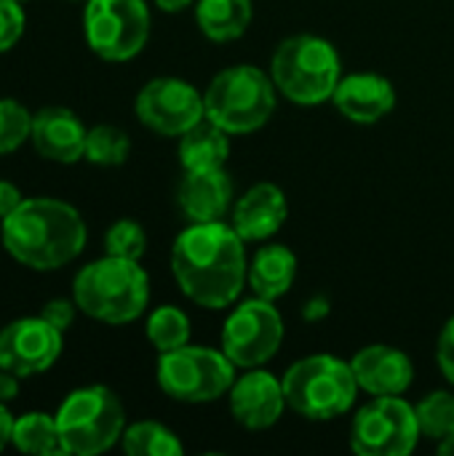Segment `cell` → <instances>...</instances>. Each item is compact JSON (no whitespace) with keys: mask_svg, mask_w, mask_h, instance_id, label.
Masks as SVG:
<instances>
[{"mask_svg":"<svg viewBox=\"0 0 454 456\" xmlns=\"http://www.w3.org/2000/svg\"><path fill=\"white\" fill-rule=\"evenodd\" d=\"M244 238L225 222L185 227L171 248V273L182 294L206 310L230 307L249 273Z\"/></svg>","mask_w":454,"mask_h":456,"instance_id":"1","label":"cell"},{"mask_svg":"<svg viewBox=\"0 0 454 456\" xmlns=\"http://www.w3.org/2000/svg\"><path fill=\"white\" fill-rule=\"evenodd\" d=\"M0 238L19 265L48 273L80 256L88 230L75 206L56 198H24L3 219Z\"/></svg>","mask_w":454,"mask_h":456,"instance_id":"2","label":"cell"},{"mask_svg":"<svg viewBox=\"0 0 454 456\" xmlns=\"http://www.w3.org/2000/svg\"><path fill=\"white\" fill-rule=\"evenodd\" d=\"M72 299L80 313L102 323H131L150 302V278L134 259L104 256L86 265L72 281Z\"/></svg>","mask_w":454,"mask_h":456,"instance_id":"3","label":"cell"},{"mask_svg":"<svg viewBox=\"0 0 454 456\" xmlns=\"http://www.w3.org/2000/svg\"><path fill=\"white\" fill-rule=\"evenodd\" d=\"M270 77L284 99L316 107L332 102L337 83L343 80V61L329 40L300 32L276 48L270 59Z\"/></svg>","mask_w":454,"mask_h":456,"instance_id":"4","label":"cell"},{"mask_svg":"<svg viewBox=\"0 0 454 456\" xmlns=\"http://www.w3.org/2000/svg\"><path fill=\"white\" fill-rule=\"evenodd\" d=\"M278 88L270 72L254 64H233L217 72L203 91L206 118L230 136L260 131L276 112Z\"/></svg>","mask_w":454,"mask_h":456,"instance_id":"5","label":"cell"},{"mask_svg":"<svg viewBox=\"0 0 454 456\" xmlns=\"http://www.w3.org/2000/svg\"><path fill=\"white\" fill-rule=\"evenodd\" d=\"M281 382L289 409L313 422H329L348 414L361 390L351 361L345 363L329 353L308 355L292 363Z\"/></svg>","mask_w":454,"mask_h":456,"instance_id":"6","label":"cell"},{"mask_svg":"<svg viewBox=\"0 0 454 456\" xmlns=\"http://www.w3.org/2000/svg\"><path fill=\"white\" fill-rule=\"evenodd\" d=\"M56 425L67 454L96 456L110 452L123 438L126 411L110 387L88 385L72 390L62 401Z\"/></svg>","mask_w":454,"mask_h":456,"instance_id":"7","label":"cell"},{"mask_svg":"<svg viewBox=\"0 0 454 456\" xmlns=\"http://www.w3.org/2000/svg\"><path fill=\"white\" fill-rule=\"evenodd\" d=\"M235 363L214 347L185 345L171 353H158V387L182 403H209L230 393Z\"/></svg>","mask_w":454,"mask_h":456,"instance_id":"8","label":"cell"},{"mask_svg":"<svg viewBox=\"0 0 454 456\" xmlns=\"http://www.w3.org/2000/svg\"><path fill=\"white\" fill-rule=\"evenodd\" d=\"M150 8L144 0H88L83 29L88 48L104 61H128L150 40Z\"/></svg>","mask_w":454,"mask_h":456,"instance_id":"9","label":"cell"},{"mask_svg":"<svg viewBox=\"0 0 454 456\" xmlns=\"http://www.w3.org/2000/svg\"><path fill=\"white\" fill-rule=\"evenodd\" d=\"M420 438L417 411L404 395L372 398L351 425V449L361 456H407Z\"/></svg>","mask_w":454,"mask_h":456,"instance_id":"10","label":"cell"},{"mask_svg":"<svg viewBox=\"0 0 454 456\" xmlns=\"http://www.w3.org/2000/svg\"><path fill=\"white\" fill-rule=\"evenodd\" d=\"M284 345V318L278 307L262 297L246 299L227 315L222 326V353L238 369L265 366Z\"/></svg>","mask_w":454,"mask_h":456,"instance_id":"11","label":"cell"},{"mask_svg":"<svg viewBox=\"0 0 454 456\" xmlns=\"http://www.w3.org/2000/svg\"><path fill=\"white\" fill-rule=\"evenodd\" d=\"M134 110L139 123L161 136H182L206 118L203 94L179 77H155L144 83Z\"/></svg>","mask_w":454,"mask_h":456,"instance_id":"12","label":"cell"},{"mask_svg":"<svg viewBox=\"0 0 454 456\" xmlns=\"http://www.w3.org/2000/svg\"><path fill=\"white\" fill-rule=\"evenodd\" d=\"M62 331L45 318H19L0 329V369L16 377L48 371L62 355Z\"/></svg>","mask_w":454,"mask_h":456,"instance_id":"13","label":"cell"},{"mask_svg":"<svg viewBox=\"0 0 454 456\" xmlns=\"http://www.w3.org/2000/svg\"><path fill=\"white\" fill-rule=\"evenodd\" d=\"M227 401H230L233 419L246 430H268L289 409L284 395V382L276 374L265 371L262 366L246 369V374L235 377Z\"/></svg>","mask_w":454,"mask_h":456,"instance_id":"14","label":"cell"},{"mask_svg":"<svg viewBox=\"0 0 454 456\" xmlns=\"http://www.w3.org/2000/svg\"><path fill=\"white\" fill-rule=\"evenodd\" d=\"M86 136L88 128L67 107H43L32 115L29 142L35 152L51 163L70 166L86 158Z\"/></svg>","mask_w":454,"mask_h":456,"instance_id":"15","label":"cell"},{"mask_svg":"<svg viewBox=\"0 0 454 456\" xmlns=\"http://www.w3.org/2000/svg\"><path fill=\"white\" fill-rule=\"evenodd\" d=\"M286 216H289L286 192L273 182H257L233 203L230 224L246 243H257V240H270L286 224Z\"/></svg>","mask_w":454,"mask_h":456,"instance_id":"16","label":"cell"},{"mask_svg":"<svg viewBox=\"0 0 454 456\" xmlns=\"http://www.w3.org/2000/svg\"><path fill=\"white\" fill-rule=\"evenodd\" d=\"M356 382L372 398L404 395L415 379V366L409 355L391 345H367L351 358Z\"/></svg>","mask_w":454,"mask_h":456,"instance_id":"17","label":"cell"},{"mask_svg":"<svg viewBox=\"0 0 454 456\" xmlns=\"http://www.w3.org/2000/svg\"><path fill=\"white\" fill-rule=\"evenodd\" d=\"M332 102L343 118L361 126H372L393 112L396 88L388 77L377 72H351L343 75V80L337 83Z\"/></svg>","mask_w":454,"mask_h":456,"instance_id":"18","label":"cell"},{"mask_svg":"<svg viewBox=\"0 0 454 456\" xmlns=\"http://www.w3.org/2000/svg\"><path fill=\"white\" fill-rule=\"evenodd\" d=\"M177 200L182 214L193 224L222 222L233 211V179L225 168L209 171H185Z\"/></svg>","mask_w":454,"mask_h":456,"instance_id":"19","label":"cell"},{"mask_svg":"<svg viewBox=\"0 0 454 456\" xmlns=\"http://www.w3.org/2000/svg\"><path fill=\"white\" fill-rule=\"evenodd\" d=\"M294 278H297V256L289 246L281 243L262 246L252 256L246 273V283L252 286L254 297H262L268 302H276L284 294H289Z\"/></svg>","mask_w":454,"mask_h":456,"instance_id":"20","label":"cell"},{"mask_svg":"<svg viewBox=\"0 0 454 456\" xmlns=\"http://www.w3.org/2000/svg\"><path fill=\"white\" fill-rule=\"evenodd\" d=\"M230 155V134L203 118L190 131L179 136V160L185 171L225 168Z\"/></svg>","mask_w":454,"mask_h":456,"instance_id":"21","label":"cell"},{"mask_svg":"<svg viewBox=\"0 0 454 456\" xmlns=\"http://www.w3.org/2000/svg\"><path fill=\"white\" fill-rule=\"evenodd\" d=\"M252 0H195V21L214 43L238 40L252 24Z\"/></svg>","mask_w":454,"mask_h":456,"instance_id":"22","label":"cell"},{"mask_svg":"<svg viewBox=\"0 0 454 456\" xmlns=\"http://www.w3.org/2000/svg\"><path fill=\"white\" fill-rule=\"evenodd\" d=\"M11 444L21 452V454L35 456H62L64 444H62V433L56 425V417L51 414H24L13 422V438Z\"/></svg>","mask_w":454,"mask_h":456,"instance_id":"23","label":"cell"},{"mask_svg":"<svg viewBox=\"0 0 454 456\" xmlns=\"http://www.w3.org/2000/svg\"><path fill=\"white\" fill-rule=\"evenodd\" d=\"M120 446L128 456H182L185 446L174 430L161 422H134L123 430Z\"/></svg>","mask_w":454,"mask_h":456,"instance_id":"24","label":"cell"},{"mask_svg":"<svg viewBox=\"0 0 454 456\" xmlns=\"http://www.w3.org/2000/svg\"><path fill=\"white\" fill-rule=\"evenodd\" d=\"M144 331H147L150 345L158 353H171L177 347L190 345V318L174 305H163V307L153 310Z\"/></svg>","mask_w":454,"mask_h":456,"instance_id":"25","label":"cell"},{"mask_svg":"<svg viewBox=\"0 0 454 456\" xmlns=\"http://www.w3.org/2000/svg\"><path fill=\"white\" fill-rule=\"evenodd\" d=\"M131 152V139L118 126H94L86 136V160L94 166H123Z\"/></svg>","mask_w":454,"mask_h":456,"instance_id":"26","label":"cell"},{"mask_svg":"<svg viewBox=\"0 0 454 456\" xmlns=\"http://www.w3.org/2000/svg\"><path fill=\"white\" fill-rule=\"evenodd\" d=\"M417 425L423 438L444 441L454 433V393L450 390H433L428 393L417 406Z\"/></svg>","mask_w":454,"mask_h":456,"instance_id":"27","label":"cell"},{"mask_svg":"<svg viewBox=\"0 0 454 456\" xmlns=\"http://www.w3.org/2000/svg\"><path fill=\"white\" fill-rule=\"evenodd\" d=\"M32 134V112L16 99H0V155L19 150Z\"/></svg>","mask_w":454,"mask_h":456,"instance_id":"28","label":"cell"},{"mask_svg":"<svg viewBox=\"0 0 454 456\" xmlns=\"http://www.w3.org/2000/svg\"><path fill=\"white\" fill-rule=\"evenodd\" d=\"M104 251L110 256L139 262L144 256V251H147V232H144V227L136 219H118L104 232Z\"/></svg>","mask_w":454,"mask_h":456,"instance_id":"29","label":"cell"},{"mask_svg":"<svg viewBox=\"0 0 454 456\" xmlns=\"http://www.w3.org/2000/svg\"><path fill=\"white\" fill-rule=\"evenodd\" d=\"M24 32V11L19 0H0V53L13 48Z\"/></svg>","mask_w":454,"mask_h":456,"instance_id":"30","label":"cell"},{"mask_svg":"<svg viewBox=\"0 0 454 456\" xmlns=\"http://www.w3.org/2000/svg\"><path fill=\"white\" fill-rule=\"evenodd\" d=\"M436 361L439 369L444 374V379L454 385V315L447 321V326L439 334V345H436Z\"/></svg>","mask_w":454,"mask_h":456,"instance_id":"31","label":"cell"},{"mask_svg":"<svg viewBox=\"0 0 454 456\" xmlns=\"http://www.w3.org/2000/svg\"><path fill=\"white\" fill-rule=\"evenodd\" d=\"M75 310H78L75 299H51V302L43 307L40 318H45L54 329H59V331L64 334V331L72 326V321H75Z\"/></svg>","mask_w":454,"mask_h":456,"instance_id":"32","label":"cell"},{"mask_svg":"<svg viewBox=\"0 0 454 456\" xmlns=\"http://www.w3.org/2000/svg\"><path fill=\"white\" fill-rule=\"evenodd\" d=\"M24 198H21V192H19V187L16 184H11V182H3L0 179V219H5L13 208H19V203H21Z\"/></svg>","mask_w":454,"mask_h":456,"instance_id":"33","label":"cell"},{"mask_svg":"<svg viewBox=\"0 0 454 456\" xmlns=\"http://www.w3.org/2000/svg\"><path fill=\"white\" fill-rule=\"evenodd\" d=\"M19 379H21V377H16L13 371L0 369V403L13 401V398L19 395Z\"/></svg>","mask_w":454,"mask_h":456,"instance_id":"34","label":"cell"},{"mask_svg":"<svg viewBox=\"0 0 454 456\" xmlns=\"http://www.w3.org/2000/svg\"><path fill=\"white\" fill-rule=\"evenodd\" d=\"M326 315H329V299H324V297H313L305 305V310H302V318L305 321H321Z\"/></svg>","mask_w":454,"mask_h":456,"instance_id":"35","label":"cell"},{"mask_svg":"<svg viewBox=\"0 0 454 456\" xmlns=\"http://www.w3.org/2000/svg\"><path fill=\"white\" fill-rule=\"evenodd\" d=\"M13 417H11V411L0 403V452L11 444V438H13Z\"/></svg>","mask_w":454,"mask_h":456,"instance_id":"36","label":"cell"},{"mask_svg":"<svg viewBox=\"0 0 454 456\" xmlns=\"http://www.w3.org/2000/svg\"><path fill=\"white\" fill-rule=\"evenodd\" d=\"M195 0H155V5L163 11V13H182L193 5Z\"/></svg>","mask_w":454,"mask_h":456,"instance_id":"37","label":"cell"},{"mask_svg":"<svg viewBox=\"0 0 454 456\" xmlns=\"http://www.w3.org/2000/svg\"><path fill=\"white\" fill-rule=\"evenodd\" d=\"M439 454L454 456V433L452 436H447L444 441H439Z\"/></svg>","mask_w":454,"mask_h":456,"instance_id":"38","label":"cell"},{"mask_svg":"<svg viewBox=\"0 0 454 456\" xmlns=\"http://www.w3.org/2000/svg\"><path fill=\"white\" fill-rule=\"evenodd\" d=\"M19 3H21V0H19Z\"/></svg>","mask_w":454,"mask_h":456,"instance_id":"39","label":"cell"}]
</instances>
